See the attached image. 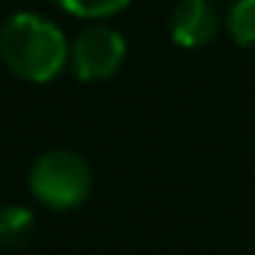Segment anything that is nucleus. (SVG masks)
I'll return each mask as SVG.
<instances>
[{
	"label": "nucleus",
	"mask_w": 255,
	"mask_h": 255,
	"mask_svg": "<svg viewBox=\"0 0 255 255\" xmlns=\"http://www.w3.org/2000/svg\"><path fill=\"white\" fill-rule=\"evenodd\" d=\"M0 57L18 78L45 84L69 63V42L51 18L15 12L0 27Z\"/></svg>",
	"instance_id": "f257e3e1"
},
{
	"label": "nucleus",
	"mask_w": 255,
	"mask_h": 255,
	"mask_svg": "<svg viewBox=\"0 0 255 255\" xmlns=\"http://www.w3.org/2000/svg\"><path fill=\"white\" fill-rule=\"evenodd\" d=\"M93 186L90 165L81 153L54 147L45 150L30 168V192L51 210H72L87 201Z\"/></svg>",
	"instance_id": "f03ea898"
},
{
	"label": "nucleus",
	"mask_w": 255,
	"mask_h": 255,
	"mask_svg": "<svg viewBox=\"0 0 255 255\" xmlns=\"http://www.w3.org/2000/svg\"><path fill=\"white\" fill-rule=\"evenodd\" d=\"M126 60V39L108 24L84 27L69 45V66L81 81H105Z\"/></svg>",
	"instance_id": "7ed1b4c3"
},
{
	"label": "nucleus",
	"mask_w": 255,
	"mask_h": 255,
	"mask_svg": "<svg viewBox=\"0 0 255 255\" xmlns=\"http://www.w3.org/2000/svg\"><path fill=\"white\" fill-rule=\"evenodd\" d=\"M219 30V15L210 0H180L168 15L171 42L180 48H201L213 42Z\"/></svg>",
	"instance_id": "20e7f679"
},
{
	"label": "nucleus",
	"mask_w": 255,
	"mask_h": 255,
	"mask_svg": "<svg viewBox=\"0 0 255 255\" xmlns=\"http://www.w3.org/2000/svg\"><path fill=\"white\" fill-rule=\"evenodd\" d=\"M33 213L24 204H9L0 210V246L6 249H18L30 240L33 234Z\"/></svg>",
	"instance_id": "39448f33"
},
{
	"label": "nucleus",
	"mask_w": 255,
	"mask_h": 255,
	"mask_svg": "<svg viewBox=\"0 0 255 255\" xmlns=\"http://www.w3.org/2000/svg\"><path fill=\"white\" fill-rule=\"evenodd\" d=\"M228 33L240 48L255 51V0H234L228 9Z\"/></svg>",
	"instance_id": "423d86ee"
},
{
	"label": "nucleus",
	"mask_w": 255,
	"mask_h": 255,
	"mask_svg": "<svg viewBox=\"0 0 255 255\" xmlns=\"http://www.w3.org/2000/svg\"><path fill=\"white\" fill-rule=\"evenodd\" d=\"M54 3H57L60 9H66L69 15H75V18H90V21H96V18H108V15H114V12L126 9L132 0H54Z\"/></svg>",
	"instance_id": "0eeeda50"
}]
</instances>
